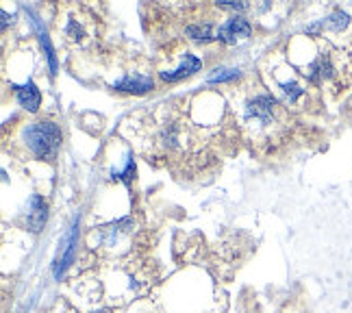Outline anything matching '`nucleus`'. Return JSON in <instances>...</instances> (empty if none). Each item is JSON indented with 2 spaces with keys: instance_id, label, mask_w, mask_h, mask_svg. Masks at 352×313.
I'll return each mask as SVG.
<instances>
[{
  "instance_id": "nucleus-1",
  "label": "nucleus",
  "mask_w": 352,
  "mask_h": 313,
  "mask_svg": "<svg viewBox=\"0 0 352 313\" xmlns=\"http://www.w3.org/2000/svg\"><path fill=\"white\" fill-rule=\"evenodd\" d=\"M280 114L283 109L270 91H254L241 102V125L252 133V138L256 135H267V140L272 138V133L283 125Z\"/></svg>"
},
{
  "instance_id": "nucleus-2",
  "label": "nucleus",
  "mask_w": 352,
  "mask_h": 313,
  "mask_svg": "<svg viewBox=\"0 0 352 313\" xmlns=\"http://www.w3.org/2000/svg\"><path fill=\"white\" fill-rule=\"evenodd\" d=\"M20 142L35 159L50 161L57 157L61 142H63V135L55 122L39 120V122H29V125H24V129L20 133Z\"/></svg>"
},
{
  "instance_id": "nucleus-3",
  "label": "nucleus",
  "mask_w": 352,
  "mask_h": 313,
  "mask_svg": "<svg viewBox=\"0 0 352 313\" xmlns=\"http://www.w3.org/2000/svg\"><path fill=\"white\" fill-rule=\"evenodd\" d=\"M250 33H252V26L243 16H233L218 26V39L224 44L243 42L246 37H250Z\"/></svg>"
},
{
  "instance_id": "nucleus-4",
  "label": "nucleus",
  "mask_w": 352,
  "mask_h": 313,
  "mask_svg": "<svg viewBox=\"0 0 352 313\" xmlns=\"http://www.w3.org/2000/svg\"><path fill=\"white\" fill-rule=\"evenodd\" d=\"M153 78L142 72H133V74H124L120 80L113 83V89L118 91H126V94H146L153 89Z\"/></svg>"
},
{
  "instance_id": "nucleus-5",
  "label": "nucleus",
  "mask_w": 352,
  "mask_h": 313,
  "mask_svg": "<svg viewBox=\"0 0 352 313\" xmlns=\"http://www.w3.org/2000/svg\"><path fill=\"white\" fill-rule=\"evenodd\" d=\"M202 67V61L196 57V54L192 52H185L183 54V61L179 67H174V70H164L159 76L166 80V83H174V80H181V78H187V76H192L194 72H198Z\"/></svg>"
},
{
  "instance_id": "nucleus-6",
  "label": "nucleus",
  "mask_w": 352,
  "mask_h": 313,
  "mask_svg": "<svg viewBox=\"0 0 352 313\" xmlns=\"http://www.w3.org/2000/svg\"><path fill=\"white\" fill-rule=\"evenodd\" d=\"M13 89H16L18 105L24 107L26 111L35 114L39 109V105H42V94H39V89H37V85L33 83V80H26L24 85H16Z\"/></svg>"
},
{
  "instance_id": "nucleus-7",
  "label": "nucleus",
  "mask_w": 352,
  "mask_h": 313,
  "mask_svg": "<svg viewBox=\"0 0 352 313\" xmlns=\"http://www.w3.org/2000/svg\"><path fill=\"white\" fill-rule=\"evenodd\" d=\"M46 217H48V205H46V200L42 196H33L29 200V228L33 230V233H39L46 222Z\"/></svg>"
},
{
  "instance_id": "nucleus-8",
  "label": "nucleus",
  "mask_w": 352,
  "mask_h": 313,
  "mask_svg": "<svg viewBox=\"0 0 352 313\" xmlns=\"http://www.w3.org/2000/svg\"><path fill=\"white\" fill-rule=\"evenodd\" d=\"M185 33L194 39V42H211V39H218V29L209 22H198V24H189Z\"/></svg>"
},
{
  "instance_id": "nucleus-9",
  "label": "nucleus",
  "mask_w": 352,
  "mask_h": 313,
  "mask_svg": "<svg viewBox=\"0 0 352 313\" xmlns=\"http://www.w3.org/2000/svg\"><path fill=\"white\" fill-rule=\"evenodd\" d=\"M278 87L283 89V94L287 96V100L294 105V102H298L300 100L305 94H307V89H305V85L302 83H298L296 78H289V80H278Z\"/></svg>"
},
{
  "instance_id": "nucleus-10",
  "label": "nucleus",
  "mask_w": 352,
  "mask_h": 313,
  "mask_svg": "<svg viewBox=\"0 0 352 313\" xmlns=\"http://www.w3.org/2000/svg\"><path fill=\"white\" fill-rule=\"evenodd\" d=\"M239 78L237 67H222V70H213V74L207 76V83H226V80Z\"/></svg>"
}]
</instances>
